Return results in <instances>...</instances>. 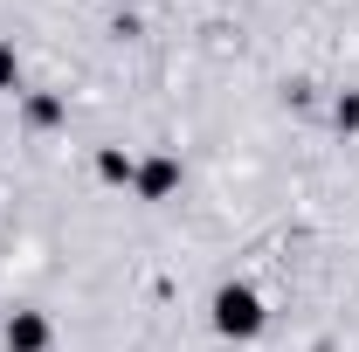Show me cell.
Returning <instances> with one entry per match:
<instances>
[{
    "mask_svg": "<svg viewBox=\"0 0 359 352\" xmlns=\"http://www.w3.org/2000/svg\"><path fill=\"white\" fill-rule=\"evenodd\" d=\"M215 332H222V339H235V346H242V339H256V332H263L269 325V311H263V297H256V290H249V283H222V290H215Z\"/></svg>",
    "mask_w": 359,
    "mask_h": 352,
    "instance_id": "cell-1",
    "label": "cell"
},
{
    "mask_svg": "<svg viewBox=\"0 0 359 352\" xmlns=\"http://www.w3.org/2000/svg\"><path fill=\"white\" fill-rule=\"evenodd\" d=\"M132 187H138V201H166V194L180 187V159L173 152H152V159L132 173Z\"/></svg>",
    "mask_w": 359,
    "mask_h": 352,
    "instance_id": "cell-2",
    "label": "cell"
},
{
    "mask_svg": "<svg viewBox=\"0 0 359 352\" xmlns=\"http://www.w3.org/2000/svg\"><path fill=\"white\" fill-rule=\"evenodd\" d=\"M48 339H55V325L42 311H14L7 318V352H48Z\"/></svg>",
    "mask_w": 359,
    "mask_h": 352,
    "instance_id": "cell-3",
    "label": "cell"
},
{
    "mask_svg": "<svg viewBox=\"0 0 359 352\" xmlns=\"http://www.w3.org/2000/svg\"><path fill=\"white\" fill-rule=\"evenodd\" d=\"M97 173L111 180V187H132V173H138V159H132V152H118V145H104V152H97Z\"/></svg>",
    "mask_w": 359,
    "mask_h": 352,
    "instance_id": "cell-4",
    "label": "cell"
},
{
    "mask_svg": "<svg viewBox=\"0 0 359 352\" xmlns=\"http://www.w3.org/2000/svg\"><path fill=\"white\" fill-rule=\"evenodd\" d=\"M28 125H35V132L62 125V97H28Z\"/></svg>",
    "mask_w": 359,
    "mask_h": 352,
    "instance_id": "cell-5",
    "label": "cell"
},
{
    "mask_svg": "<svg viewBox=\"0 0 359 352\" xmlns=\"http://www.w3.org/2000/svg\"><path fill=\"white\" fill-rule=\"evenodd\" d=\"M332 125H339V132H359V90H346V97L332 104Z\"/></svg>",
    "mask_w": 359,
    "mask_h": 352,
    "instance_id": "cell-6",
    "label": "cell"
},
{
    "mask_svg": "<svg viewBox=\"0 0 359 352\" xmlns=\"http://www.w3.org/2000/svg\"><path fill=\"white\" fill-rule=\"evenodd\" d=\"M21 83V55H14V42H0V90Z\"/></svg>",
    "mask_w": 359,
    "mask_h": 352,
    "instance_id": "cell-7",
    "label": "cell"
}]
</instances>
